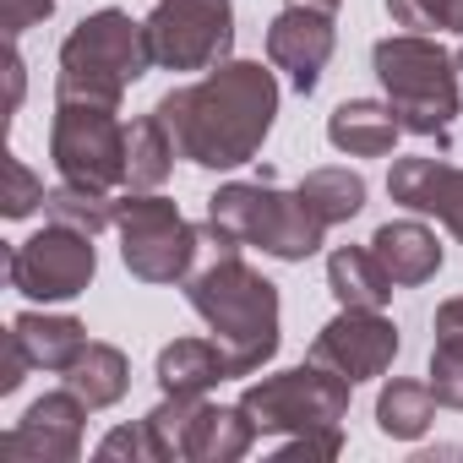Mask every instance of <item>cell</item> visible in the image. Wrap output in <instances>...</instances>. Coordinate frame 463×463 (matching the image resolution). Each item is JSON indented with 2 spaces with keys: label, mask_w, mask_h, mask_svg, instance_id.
I'll return each instance as SVG.
<instances>
[{
  "label": "cell",
  "mask_w": 463,
  "mask_h": 463,
  "mask_svg": "<svg viewBox=\"0 0 463 463\" xmlns=\"http://www.w3.org/2000/svg\"><path fill=\"white\" fill-rule=\"evenodd\" d=\"M0 6H6V33L23 39L28 28H39V23L55 12V0H0Z\"/></svg>",
  "instance_id": "obj_33"
},
{
  "label": "cell",
  "mask_w": 463,
  "mask_h": 463,
  "mask_svg": "<svg viewBox=\"0 0 463 463\" xmlns=\"http://www.w3.org/2000/svg\"><path fill=\"white\" fill-rule=\"evenodd\" d=\"M88 403L61 387V392H44L17 430L0 436V458H28V463H77L82 458V425H88Z\"/></svg>",
  "instance_id": "obj_11"
},
{
  "label": "cell",
  "mask_w": 463,
  "mask_h": 463,
  "mask_svg": "<svg viewBox=\"0 0 463 463\" xmlns=\"http://www.w3.org/2000/svg\"><path fill=\"white\" fill-rule=\"evenodd\" d=\"M61 376H66V387H71L88 409H109V403H120L126 387H131V360H126L115 344H88V349L71 360V371H61Z\"/></svg>",
  "instance_id": "obj_22"
},
{
  "label": "cell",
  "mask_w": 463,
  "mask_h": 463,
  "mask_svg": "<svg viewBox=\"0 0 463 463\" xmlns=\"http://www.w3.org/2000/svg\"><path fill=\"white\" fill-rule=\"evenodd\" d=\"M6 71H12V109H17V104H23V55H17V50L6 55Z\"/></svg>",
  "instance_id": "obj_35"
},
{
  "label": "cell",
  "mask_w": 463,
  "mask_h": 463,
  "mask_svg": "<svg viewBox=\"0 0 463 463\" xmlns=\"http://www.w3.org/2000/svg\"><path fill=\"white\" fill-rule=\"evenodd\" d=\"M99 273V251H93V235L71 223H44L33 241L12 246L6 251V279L17 295L28 300H77Z\"/></svg>",
  "instance_id": "obj_9"
},
{
  "label": "cell",
  "mask_w": 463,
  "mask_h": 463,
  "mask_svg": "<svg viewBox=\"0 0 463 463\" xmlns=\"http://www.w3.org/2000/svg\"><path fill=\"white\" fill-rule=\"evenodd\" d=\"M436 420V392L430 382H409V376H392L382 392H376V430L392 436V441H420Z\"/></svg>",
  "instance_id": "obj_23"
},
{
  "label": "cell",
  "mask_w": 463,
  "mask_h": 463,
  "mask_svg": "<svg viewBox=\"0 0 463 463\" xmlns=\"http://www.w3.org/2000/svg\"><path fill=\"white\" fill-rule=\"evenodd\" d=\"M327 289L338 306H360V311H382L392 300V279L371 246H338L327 257Z\"/></svg>",
  "instance_id": "obj_18"
},
{
  "label": "cell",
  "mask_w": 463,
  "mask_h": 463,
  "mask_svg": "<svg viewBox=\"0 0 463 463\" xmlns=\"http://www.w3.org/2000/svg\"><path fill=\"white\" fill-rule=\"evenodd\" d=\"M28 371H33V360H28V349H23V338H17V327H12L6 344H0V392H17Z\"/></svg>",
  "instance_id": "obj_32"
},
{
  "label": "cell",
  "mask_w": 463,
  "mask_h": 463,
  "mask_svg": "<svg viewBox=\"0 0 463 463\" xmlns=\"http://www.w3.org/2000/svg\"><path fill=\"white\" fill-rule=\"evenodd\" d=\"M196 414H202V398H180V392H164L158 409H147V436H153V452L158 463H185L191 458V430H196Z\"/></svg>",
  "instance_id": "obj_26"
},
{
  "label": "cell",
  "mask_w": 463,
  "mask_h": 463,
  "mask_svg": "<svg viewBox=\"0 0 463 463\" xmlns=\"http://www.w3.org/2000/svg\"><path fill=\"white\" fill-rule=\"evenodd\" d=\"M371 66H376V82H382L398 126L414 131V137L447 142V126L463 109L452 55L430 33H392V39H382L371 50Z\"/></svg>",
  "instance_id": "obj_4"
},
{
  "label": "cell",
  "mask_w": 463,
  "mask_h": 463,
  "mask_svg": "<svg viewBox=\"0 0 463 463\" xmlns=\"http://www.w3.org/2000/svg\"><path fill=\"white\" fill-rule=\"evenodd\" d=\"M153 115L169 126L180 158L202 169H241L262 153L273 115H279V82L262 61H223L191 88H169Z\"/></svg>",
  "instance_id": "obj_1"
},
{
  "label": "cell",
  "mask_w": 463,
  "mask_h": 463,
  "mask_svg": "<svg viewBox=\"0 0 463 463\" xmlns=\"http://www.w3.org/2000/svg\"><path fill=\"white\" fill-rule=\"evenodd\" d=\"M185 300L223 349L229 376H257L279 354V284L262 279L241 251H213L185 279Z\"/></svg>",
  "instance_id": "obj_2"
},
{
  "label": "cell",
  "mask_w": 463,
  "mask_h": 463,
  "mask_svg": "<svg viewBox=\"0 0 463 463\" xmlns=\"http://www.w3.org/2000/svg\"><path fill=\"white\" fill-rule=\"evenodd\" d=\"M322 235H327V223L317 218V207L300 196V191H268V207H262V218H257V235H251V246H262L268 257H279V262H306V257H317L322 251Z\"/></svg>",
  "instance_id": "obj_14"
},
{
  "label": "cell",
  "mask_w": 463,
  "mask_h": 463,
  "mask_svg": "<svg viewBox=\"0 0 463 463\" xmlns=\"http://www.w3.org/2000/svg\"><path fill=\"white\" fill-rule=\"evenodd\" d=\"M44 218L50 223H71L82 235H104L115 223V196L99 191V185H77V180H61L50 196H44Z\"/></svg>",
  "instance_id": "obj_25"
},
{
  "label": "cell",
  "mask_w": 463,
  "mask_h": 463,
  "mask_svg": "<svg viewBox=\"0 0 463 463\" xmlns=\"http://www.w3.org/2000/svg\"><path fill=\"white\" fill-rule=\"evenodd\" d=\"M349 392L354 382H344L338 371L306 360L295 371L262 376L241 392V409L251 414L257 436H300V430H327L349 414Z\"/></svg>",
  "instance_id": "obj_6"
},
{
  "label": "cell",
  "mask_w": 463,
  "mask_h": 463,
  "mask_svg": "<svg viewBox=\"0 0 463 463\" xmlns=\"http://www.w3.org/2000/svg\"><path fill=\"white\" fill-rule=\"evenodd\" d=\"M99 458H104V463H115V458H131V463H158L147 425H120V430H109V436L99 441Z\"/></svg>",
  "instance_id": "obj_30"
},
{
  "label": "cell",
  "mask_w": 463,
  "mask_h": 463,
  "mask_svg": "<svg viewBox=\"0 0 463 463\" xmlns=\"http://www.w3.org/2000/svg\"><path fill=\"white\" fill-rule=\"evenodd\" d=\"M218 382H229V360L213 338H175L158 349V387L180 398H202Z\"/></svg>",
  "instance_id": "obj_17"
},
{
  "label": "cell",
  "mask_w": 463,
  "mask_h": 463,
  "mask_svg": "<svg viewBox=\"0 0 463 463\" xmlns=\"http://www.w3.org/2000/svg\"><path fill=\"white\" fill-rule=\"evenodd\" d=\"M338 50V28H333V12H317V6H284L273 23H268V61L279 71H289L295 93H317L327 61Z\"/></svg>",
  "instance_id": "obj_12"
},
{
  "label": "cell",
  "mask_w": 463,
  "mask_h": 463,
  "mask_svg": "<svg viewBox=\"0 0 463 463\" xmlns=\"http://www.w3.org/2000/svg\"><path fill=\"white\" fill-rule=\"evenodd\" d=\"M50 158H55L61 180L99 185V191L126 185V120H120V104L55 99Z\"/></svg>",
  "instance_id": "obj_7"
},
{
  "label": "cell",
  "mask_w": 463,
  "mask_h": 463,
  "mask_svg": "<svg viewBox=\"0 0 463 463\" xmlns=\"http://www.w3.org/2000/svg\"><path fill=\"white\" fill-rule=\"evenodd\" d=\"M158 71H213L235 50V0H158L147 17Z\"/></svg>",
  "instance_id": "obj_8"
},
{
  "label": "cell",
  "mask_w": 463,
  "mask_h": 463,
  "mask_svg": "<svg viewBox=\"0 0 463 463\" xmlns=\"http://www.w3.org/2000/svg\"><path fill=\"white\" fill-rule=\"evenodd\" d=\"M180 147L158 115H137L126 126V191H158L175 169Z\"/></svg>",
  "instance_id": "obj_21"
},
{
  "label": "cell",
  "mask_w": 463,
  "mask_h": 463,
  "mask_svg": "<svg viewBox=\"0 0 463 463\" xmlns=\"http://www.w3.org/2000/svg\"><path fill=\"white\" fill-rule=\"evenodd\" d=\"M311 360L338 371L344 382H371L382 376L392 360H398V327L392 317L382 311H360V306H344L317 338H311Z\"/></svg>",
  "instance_id": "obj_10"
},
{
  "label": "cell",
  "mask_w": 463,
  "mask_h": 463,
  "mask_svg": "<svg viewBox=\"0 0 463 463\" xmlns=\"http://www.w3.org/2000/svg\"><path fill=\"white\" fill-rule=\"evenodd\" d=\"M44 180L23 164V158H6V218H28L33 207H44Z\"/></svg>",
  "instance_id": "obj_28"
},
{
  "label": "cell",
  "mask_w": 463,
  "mask_h": 463,
  "mask_svg": "<svg viewBox=\"0 0 463 463\" xmlns=\"http://www.w3.org/2000/svg\"><path fill=\"white\" fill-rule=\"evenodd\" d=\"M120 229V262L142 284H185L202 257V229L158 191H126L115 202Z\"/></svg>",
  "instance_id": "obj_5"
},
{
  "label": "cell",
  "mask_w": 463,
  "mask_h": 463,
  "mask_svg": "<svg viewBox=\"0 0 463 463\" xmlns=\"http://www.w3.org/2000/svg\"><path fill=\"white\" fill-rule=\"evenodd\" d=\"M441 28L463 39V0H441Z\"/></svg>",
  "instance_id": "obj_34"
},
{
  "label": "cell",
  "mask_w": 463,
  "mask_h": 463,
  "mask_svg": "<svg viewBox=\"0 0 463 463\" xmlns=\"http://www.w3.org/2000/svg\"><path fill=\"white\" fill-rule=\"evenodd\" d=\"M12 327H17V338H23V349H28V360H33L39 371H71V360L93 344V338H88V327H82L77 317L23 311Z\"/></svg>",
  "instance_id": "obj_20"
},
{
  "label": "cell",
  "mask_w": 463,
  "mask_h": 463,
  "mask_svg": "<svg viewBox=\"0 0 463 463\" xmlns=\"http://www.w3.org/2000/svg\"><path fill=\"white\" fill-rule=\"evenodd\" d=\"M338 452H344V430H338V425H327V430H300V436H284V441L273 447L279 463H295V458L317 463V458H338Z\"/></svg>",
  "instance_id": "obj_29"
},
{
  "label": "cell",
  "mask_w": 463,
  "mask_h": 463,
  "mask_svg": "<svg viewBox=\"0 0 463 463\" xmlns=\"http://www.w3.org/2000/svg\"><path fill=\"white\" fill-rule=\"evenodd\" d=\"M398 115L392 104H371V99H349L327 115V142L349 158H387L398 142Z\"/></svg>",
  "instance_id": "obj_16"
},
{
  "label": "cell",
  "mask_w": 463,
  "mask_h": 463,
  "mask_svg": "<svg viewBox=\"0 0 463 463\" xmlns=\"http://www.w3.org/2000/svg\"><path fill=\"white\" fill-rule=\"evenodd\" d=\"M289 6H317V12H338L344 0H289Z\"/></svg>",
  "instance_id": "obj_36"
},
{
  "label": "cell",
  "mask_w": 463,
  "mask_h": 463,
  "mask_svg": "<svg viewBox=\"0 0 463 463\" xmlns=\"http://www.w3.org/2000/svg\"><path fill=\"white\" fill-rule=\"evenodd\" d=\"M430 392H436V403L463 409V338L458 333L436 338V349H430Z\"/></svg>",
  "instance_id": "obj_27"
},
{
  "label": "cell",
  "mask_w": 463,
  "mask_h": 463,
  "mask_svg": "<svg viewBox=\"0 0 463 463\" xmlns=\"http://www.w3.org/2000/svg\"><path fill=\"white\" fill-rule=\"evenodd\" d=\"M371 251H376V262L387 268V279L403 284V289L430 284V279L441 273V246H436V235H430L420 218L382 223L376 235H371Z\"/></svg>",
  "instance_id": "obj_15"
},
{
  "label": "cell",
  "mask_w": 463,
  "mask_h": 463,
  "mask_svg": "<svg viewBox=\"0 0 463 463\" xmlns=\"http://www.w3.org/2000/svg\"><path fill=\"white\" fill-rule=\"evenodd\" d=\"M452 66H458V104H463V44H458V55H452Z\"/></svg>",
  "instance_id": "obj_37"
},
{
  "label": "cell",
  "mask_w": 463,
  "mask_h": 463,
  "mask_svg": "<svg viewBox=\"0 0 463 463\" xmlns=\"http://www.w3.org/2000/svg\"><path fill=\"white\" fill-rule=\"evenodd\" d=\"M311 207H317V218L333 229V223H349L360 207H365V180L354 175V169H338V164H327V169H311L300 185H295Z\"/></svg>",
  "instance_id": "obj_24"
},
{
  "label": "cell",
  "mask_w": 463,
  "mask_h": 463,
  "mask_svg": "<svg viewBox=\"0 0 463 463\" xmlns=\"http://www.w3.org/2000/svg\"><path fill=\"white\" fill-rule=\"evenodd\" d=\"M153 71V50H147V23H137L120 6H104L93 17H82L71 28V39L61 44V77H55V99H99V104H120V93Z\"/></svg>",
  "instance_id": "obj_3"
},
{
  "label": "cell",
  "mask_w": 463,
  "mask_h": 463,
  "mask_svg": "<svg viewBox=\"0 0 463 463\" xmlns=\"http://www.w3.org/2000/svg\"><path fill=\"white\" fill-rule=\"evenodd\" d=\"M387 17L403 33H430L441 28V0H387Z\"/></svg>",
  "instance_id": "obj_31"
},
{
  "label": "cell",
  "mask_w": 463,
  "mask_h": 463,
  "mask_svg": "<svg viewBox=\"0 0 463 463\" xmlns=\"http://www.w3.org/2000/svg\"><path fill=\"white\" fill-rule=\"evenodd\" d=\"M257 447V425L241 403H202L196 430H191V458L185 463H235Z\"/></svg>",
  "instance_id": "obj_19"
},
{
  "label": "cell",
  "mask_w": 463,
  "mask_h": 463,
  "mask_svg": "<svg viewBox=\"0 0 463 463\" xmlns=\"http://www.w3.org/2000/svg\"><path fill=\"white\" fill-rule=\"evenodd\" d=\"M387 196L409 213H430L447 223V235L463 241V169L447 158H392Z\"/></svg>",
  "instance_id": "obj_13"
}]
</instances>
